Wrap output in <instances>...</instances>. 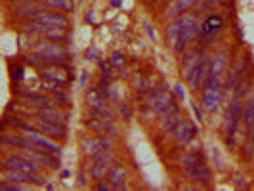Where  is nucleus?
I'll use <instances>...</instances> for the list:
<instances>
[{"instance_id": "nucleus-1", "label": "nucleus", "mask_w": 254, "mask_h": 191, "mask_svg": "<svg viewBox=\"0 0 254 191\" xmlns=\"http://www.w3.org/2000/svg\"><path fill=\"white\" fill-rule=\"evenodd\" d=\"M178 19H180V35H178V40H176V46L172 50H174L176 56H184L188 52V48H190V42L199 35L201 21L193 13H184V15H180Z\"/></svg>"}, {"instance_id": "nucleus-2", "label": "nucleus", "mask_w": 254, "mask_h": 191, "mask_svg": "<svg viewBox=\"0 0 254 191\" xmlns=\"http://www.w3.org/2000/svg\"><path fill=\"white\" fill-rule=\"evenodd\" d=\"M0 168L2 170H21V172H40L42 165H38L35 159L27 157L23 153H8L2 157Z\"/></svg>"}, {"instance_id": "nucleus-3", "label": "nucleus", "mask_w": 254, "mask_h": 191, "mask_svg": "<svg viewBox=\"0 0 254 191\" xmlns=\"http://www.w3.org/2000/svg\"><path fill=\"white\" fill-rule=\"evenodd\" d=\"M222 29H224V17L220 13H210V15H206L203 21H201L197 38L201 42H204L206 46H210V42L214 38H218V35L222 33Z\"/></svg>"}, {"instance_id": "nucleus-4", "label": "nucleus", "mask_w": 254, "mask_h": 191, "mask_svg": "<svg viewBox=\"0 0 254 191\" xmlns=\"http://www.w3.org/2000/svg\"><path fill=\"white\" fill-rule=\"evenodd\" d=\"M247 69H249V58H245V56L235 58V62L229 65L226 71V80H224L226 92H233V88L239 84V80L247 75Z\"/></svg>"}, {"instance_id": "nucleus-5", "label": "nucleus", "mask_w": 254, "mask_h": 191, "mask_svg": "<svg viewBox=\"0 0 254 191\" xmlns=\"http://www.w3.org/2000/svg\"><path fill=\"white\" fill-rule=\"evenodd\" d=\"M159 117V128H161V132H172L176 125L180 123V119H182V115H180V105L178 102L172 98L168 105H166L165 109L161 111V113L157 115Z\"/></svg>"}, {"instance_id": "nucleus-6", "label": "nucleus", "mask_w": 254, "mask_h": 191, "mask_svg": "<svg viewBox=\"0 0 254 191\" xmlns=\"http://www.w3.org/2000/svg\"><path fill=\"white\" fill-rule=\"evenodd\" d=\"M210 67H212V60H210V56L204 54L203 60L199 62V65L193 69L191 76L188 78V82H190V86L193 92L203 90L204 82H206V78H208V75H210Z\"/></svg>"}, {"instance_id": "nucleus-7", "label": "nucleus", "mask_w": 254, "mask_h": 191, "mask_svg": "<svg viewBox=\"0 0 254 191\" xmlns=\"http://www.w3.org/2000/svg\"><path fill=\"white\" fill-rule=\"evenodd\" d=\"M82 153L86 159L96 157L98 153H102L103 149H111V136L102 134V136H86L82 140Z\"/></svg>"}, {"instance_id": "nucleus-8", "label": "nucleus", "mask_w": 254, "mask_h": 191, "mask_svg": "<svg viewBox=\"0 0 254 191\" xmlns=\"http://www.w3.org/2000/svg\"><path fill=\"white\" fill-rule=\"evenodd\" d=\"M0 141H2L4 147H12V149H25V151H37V149H40L37 143H33L23 132L17 134V132H6L4 130Z\"/></svg>"}, {"instance_id": "nucleus-9", "label": "nucleus", "mask_w": 254, "mask_h": 191, "mask_svg": "<svg viewBox=\"0 0 254 191\" xmlns=\"http://www.w3.org/2000/svg\"><path fill=\"white\" fill-rule=\"evenodd\" d=\"M206 44L204 42H201V40H197V44L191 48V50H188L186 54H184V76L186 78H190L191 73H193V69L199 65V62L203 60V56L206 54Z\"/></svg>"}, {"instance_id": "nucleus-10", "label": "nucleus", "mask_w": 254, "mask_h": 191, "mask_svg": "<svg viewBox=\"0 0 254 191\" xmlns=\"http://www.w3.org/2000/svg\"><path fill=\"white\" fill-rule=\"evenodd\" d=\"M44 10H48L42 2L37 0H29V2H19L13 6V15L19 17V19H35L38 13H42Z\"/></svg>"}, {"instance_id": "nucleus-11", "label": "nucleus", "mask_w": 254, "mask_h": 191, "mask_svg": "<svg viewBox=\"0 0 254 191\" xmlns=\"http://www.w3.org/2000/svg\"><path fill=\"white\" fill-rule=\"evenodd\" d=\"M33 123H35V127H37L40 132H44L46 136H50L54 140H64L65 136H67V127L58 125V123H52V121H46V119H42V117H38V115H35Z\"/></svg>"}, {"instance_id": "nucleus-12", "label": "nucleus", "mask_w": 254, "mask_h": 191, "mask_svg": "<svg viewBox=\"0 0 254 191\" xmlns=\"http://www.w3.org/2000/svg\"><path fill=\"white\" fill-rule=\"evenodd\" d=\"M199 0H172L168 6H166L165 10V19H176L180 15H184V13L191 10L195 4H197Z\"/></svg>"}, {"instance_id": "nucleus-13", "label": "nucleus", "mask_w": 254, "mask_h": 191, "mask_svg": "<svg viewBox=\"0 0 254 191\" xmlns=\"http://www.w3.org/2000/svg\"><path fill=\"white\" fill-rule=\"evenodd\" d=\"M172 134H174V138H176L178 143H190L197 136V128L193 127L188 119H180L176 128L172 130Z\"/></svg>"}, {"instance_id": "nucleus-14", "label": "nucleus", "mask_w": 254, "mask_h": 191, "mask_svg": "<svg viewBox=\"0 0 254 191\" xmlns=\"http://www.w3.org/2000/svg\"><path fill=\"white\" fill-rule=\"evenodd\" d=\"M107 182L113 186V190H127V168L115 161L111 168H109V174H107Z\"/></svg>"}, {"instance_id": "nucleus-15", "label": "nucleus", "mask_w": 254, "mask_h": 191, "mask_svg": "<svg viewBox=\"0 0 254 191\" xmlns=\"http://www.w3.org/2000/svg\"><path fill=\"white\" fill-rule=\"evenodd\" d=\"M42 78H48L52 82L65 86L69 82V73H67V65H52L42 71Z\"/></svg>"}, {"instance_id": "nucleus-16", "label": "nucleus", "mask_w": 254, "mask_h": 191, "mask_svg": "<svg viewBox=\"0 0 254 191\" xmlns=\"http://www.w3.org/2000/svg\"><path fill=\"white\" fill-rule=\"evenodd\" d=\"M222 102V90L220 88H208L203 90V96H201V105L206 113H214L218 109V105Z\"/></svg>"}, {"instance_id": "nucleus-17", "label": "nucleus", "mask_w": 254, "mask_h": 191, "mask_svg": "<svg viewBox=\"0 0 254 191\" xmlns=\"http://www.w3.org/2000/svg\"><path fill=\"white\" fill-rule=\"evenodd\" d=\"M35 19L48 27H64V29L69 27L67 15H64V13H60V12H48V10H44L42 13H38Z\"/></svg>"}, {"instance_id": "nucleus-18", "label": "nucleus", "mask_w": 254, "mask_h": 191, "mask_svg": "<svg viewBox=\"0 0 254 191\" xmlns=\"http://www.w3.org/2000/svg\"><path fill=\"white\" fill-rule=\"evenodd\" d=\"M21 98H23L25 105H29V107H38V109H46V107H54V105H56L54 98H48L46 94H35V92H25V94H21Z\"/></svg>"}, {"instance_id": "nucleus-19", "label": "nucleus", "mask_w": 254, "mask_h": 191, "mask_svg": "<svg viewBox=\"0 0 254 191\" xmlns=\"http://www.w3.org/2000/svg\"><path fill=\"white\" fill-rule=\"evenodd\" d=\"M186 176L191 182H195V184H208L210 178H212V172H210V168L204 165V163H199V165L188 168L186 170Z\"/></svg>"}, {"instance_id": "nucleus-20", "label": "nucleus", "mask_w": 254, "mask_h": 191, "mask_svg": "<svg viewBox=\"0 0 254 191\" xmlns=\"http://www.w3.org/2000/svg\"><path fill=\"white\" fill-rule=\"evenodd\" d=\"M243 121L247 130H254V80L253 86L249 90V98L245 100V107H243Z\"/></svg>"}, {"instance_id": "nucleus-21", "label": "nucleus", "mask_w": 254, "mask_h": 191, "mask_svg": "<svg viewBox=\"0 0 254 191\" xmlns=\"http://www.w3.org/2000/svg\"><path fill=\"white\" fill-rule=\"evenodd\" d=\"M37 115L46 119V121H52V123H58V125H64L67 127V121H69V115L56 109V107H46V109H37Z\"/></svg>"}, {"instance_id": "nucleus-22", "label": "nucleus", "mask_w": 254, "mask_h": 191, "mask_svg": "<svg viewBox=\"0 0 254 191\" xmlns=\"http://www.w3.org/2000/svg\"><path fill=\"white\" fill-rule=\"evenodd\" d=\"M105 98H103V94L100 92V88L98 86H92V88H88V92H86V105H88V113L90 111H96V109H100V107H103L105 105Z\"/></svg>"}, {"instance_id": "nucleus-23", "label": "nucleus", "mask_w": 254, "mask_h": 191, "mask_svg": "<svg viewBox=\"0 0 254 191\" xmlns=\"http://www.w3.org/2000/svg\"><path fill=\"white\" fill-rule=\"evenodd\" d=\"M199 163H204L201 149H195V151L186 153V155L182 157V166H184V170H188V168H191V166L199 165Z\"/></svg>"}, {"instance_id": "nucleus-24", "label": "nucleus", "mask_w": 254, "mask_h": 191, "mask_svg": "<svg viewBox=\"0 0 254 191\" xmlns=\"http://www.w3.org/2000/svg\"><path fill=\"white\" fill-rule=\"evenodd\" d=\"M46 8H52V10H62V12H71L73 10V0H40Z\"/></svg>"}, {"instance_id": "nucleus-25", "label": "nucleus", "mask_w": 254, "mask_h": 191, "mask_svg": "<svg viewBox=\"0 0 254 191\" xmlns=\"http://www.w3.org/2000/svg\"><path fill=\"white\" fill-rule=\"evenodd\" d=\"M178 35H180V19L176 17L172 23H168V27H166V40H168L170 48H174V46H176Z\"/></svg>"}, {"instance_id": "nucleus-26", "label": "nucleus", "mask_w": 254, "mask_h": 191, "mask_svg": "<svg viewBox=\"0 0 254 191\" xmlns=\"http://www.w3.org/2000/svg\"><path fill=\"white\" fill-rule=\"evenodd\" d=\"M170 100H172L170 92H168V90H163V92H161V96H159V98L155 100V103H153V113H155V115L161 113L166 105H168V102H170Z\"/></svg>"}, {"instance_id": "nucleus-27", "label": "nucleus", "mask_w": 254, "mask_h": 191, "mask_svg": "<svg viewBox=\"0 0 254 191\" xmlns=\"http://www.w3.org/2000/svg\"><path fill=\"white\" fill-rule=\"evenodd\" d=\"M54 102L60 103V105H64V107H69V105H71V96L67 94V90L58 88L56 92H54Z\"/></svg>"}, {"instance_id": "nucleus-28", "label": "nucleus", "mask_w": 254, "mask_h": 191, "mask_svg": "<svg viewBox=\"0 0 254 191\" xmlns=\"http://www.w3.org/2000/svg\"><path fill=\"white\" fill-rule=\"evenodd\" d=\"M127 64V60H125V54L123 52H113V56H111V65L117 67V69H123Z\"/></svg>"}, {"instance_id": "nucleus-29", "label": "nucleus", "mask_w": 254, "mask_h": 191, "mask_svg": "<svg viewBox=\"0 0 254 191\" xmlns=\"http://www.w3.org/2000/svg\"><path fill=\"white\" fill-rule=\"evenodd\" d=\"M12 78L15 82H19L21 78H23V67L21 65H17V67H13L12 69Z\"/></svg>"}, {"instance_id": "nucleus-30", "label": "nucleus", "mask_w": 254, "mask_h": 191, "mask_svg": "<svg viewBox=\"0 0 254 191\" xmlns=\"http://www.w3.org/2000/svg\"><path fill=\"white\" fill-rule=\"evenodd\" d=\"M96 190L98 191H109V190H113V186H111L109 182H107V184H105V182H98V184H96Z\"/></svg>"}, {"instance_id": "nucleus-31", "label": "nucleus", "mask_w": 254, "mask_h": 191, "mask_svg": "<svg viewBox=\"0 0 254 191\" xmlns=\"http://www.w3.org/2000/svg\"><path fill=\"white\" fill-rule=\"evenodd\" d=\"M249 178H243V176H237V180H235V186L239 188V190H243V188H249V182H247Z\"/></svg>"}, {"instance_id": "nucleus-32", "label": "nucleus", "mask_w": 254, "mask_h": 191, "mask_svg": "<svg viewBox=\"0 0 254 191\" xmlns=\"http://www.w3.org/2000/svg\"><path fill=\"white\" fill-rule=\"evenodd\" d=\"M191 109H193V113H195V117H197V121L203 123V113L199 111V107H197V103L195 102H191Z\"/></svg>"}, {"instance_id": "nucleus-33", "label": "nucleus", "mask_w": 254, "mask_h": 191, "mask_svg": "<svg viewBox=\"0 0 254 191\" xmlns=\"http://www.w3.org/2000/svg\"><path fill=\"white\" fill-rule=\"evenodd\" d=\"M174 90H176V94H178L180 100H186V90H184V86H182V84H176V86H174Z\"/></svg>"}, {"instance_id": "nucleus-34", "label": "nucleus", "mask_w": 254, "mask_h": 191, "mask_svg": "<svg viewBox=\"0 0 254 191\" xmlns=\"http://www.w3.org/2000/svg\"><path fill=\"white\" fill-rule=\"evenodd\" d=\"M78 186H80V188H84V186H86V176H84L82 172L78 174Z\"/></svg>"}, {"instance_id": "nucleus-35", "label": "nucleus", "mask_w": 254, "mask_h": 191, "mask_svg": "<svg viewBox=\"0 0 254 191\" xmlns=\"http://www.w3.org/2000/svg\"><path fill=\"white\" fill-rule=\"evenodd\" d=\"M121 113H125V119H130V111L127 105H121Z\"/></svg>"}, {"instance_id": "nucleus-36", "label": "nucleus", "mask_w": 254, "mask_h": 191, "mask_svg": "<svg viewBox=\"0 0 254 191\" xmlns=\"http://www.w3.org/2000/svg\"><path fill=\"white\" fill-rule=\"evenodd\" d=\"M145 29H147V35H149V37L153 38V42H155V31H153V29H151V25L147 23V25H145Z\"/></svg>"}, {"instance_id": "nucleus-37", "label": "nucleus", "mask_w": 254, "mask_h": 191, "mask_svg": "<svg viewBox=\"0 0 254 191\" xmlns=\"http://www.w3.org/2000/svg\"><path fill=\"white\" fill-rule=\"evenodd\" d=\"M86 80H88V73L82 75V78H80V86H86Z\"/></svg>"}, {"instance_id": "nucleus-38", "label": "nucleus", "mask_w": 254, "mask_h": 191, "mask_svg": "<svg viewBox=\"0 0 254 191\" xmlns=\"http://www.w3.org/2000/svg\"><path fill=\"white\" fill-rule=\"evenodd\" d=\"M94 56H96V50H94V48H90V50L86 52V58H88V60H92Z\"/></svg>"}, {"instance_id": "nucleus-39", "label": "nucleus", "mask_w": 254, "mask_h": 191, "mask_svg": "<svg viewBox=\"0 0 254 191\" xmlns=\"http://www.w3.org/2000/svg\"><path fill=\"white\" fill-rule=\"evenodd\" d=\"M86 21H88V23H94V12L86 13Z\"/></svg>"}, {"instance_id": "nucleus-40", "label": "nucleus", "mask_w": 254, "mask_h": 191, "mask_svg": "<svg viewBox=\"0 0 254 191\" xmlns=\"http://www.w3.org/2000/svg\"><path fill=\"white\" fill-rule=\"evenodd\" d=\"M121 4H123V2H121V0H111V6H115V8H119V6H121Z\"/></svg>"}, {"instance_id": "nucleus-41", "label": "nucleus", "mask_w": 254, "mask_h": 191, "mask_svg": "<svg viewBox=\"0 0 254 191\" xmlns=\"http://www.w3.org/2000/svg\"><path fill=\"white\" fill-rule=\"evenodd\" d=\"M8 2H12V4H19V2H29V0H8Z\"/></svg>"}, {"instance_id": "nucleus-42", "label": "nucleus", "mask_w": 254, "mask_h": 191, "mask_svg": "<svg viewBox=\"0 0 254 191\" xmlns=\"http://www.w3.org/2000/svg\"><path fill=\"white\" fill-rule=\"evenodd\" d=\"M147 2H159V0H147Z\"/></svg>"}]
</instances>
